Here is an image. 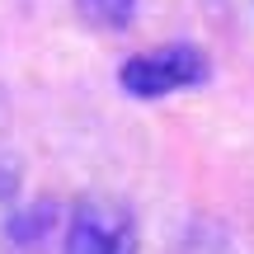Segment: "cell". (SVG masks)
Listing matches in <instances>:
<instances>
[{
  "label": "cell",
  "instance_id": "2",
  "mask_svg": "<svg viewBox=\"0 0 254 254\" xmlns=\"http://www.w3.org/2000/svg\"><path fill=\"white\" fill-rule=\"evenodd\" d=\"M66 254H136V221L113 198H85L75 202L66 221Z\"/></svg>",
  "mask_w": 254,
  "mask_h": 254
},
{
  "label": "cell",
  "instance_id": "3",
  "mask_svg": "<svg viewBox=\"0 0 254 254\" xmlns=\"http://www.w3.org/2000/svg\"><path fill=\"white\" fill-rule=\"evenodd\" d=\"M75 5H80L85 24H94V28H127L141 0H75Z\"/></svg>",
  "mask_w": 254,
  "mask_h": 254
},
{
  "label": "cell",
  "instance_id": "1",
  "mask_svg": "<svg viewBox=\"0 0 254 254\" xmlns=\"http://www.w3.org/2000/svg\"><path fill=\"white\" fill-rule=\"evenodd\" d=\"M207 52L198 43H165L151 52H136L118 66V85L132 99H165V94L193 90L207 80Z\"/></svg>",
  "mask_w": 254,
  "mask_h": 254
}]
</instances>
